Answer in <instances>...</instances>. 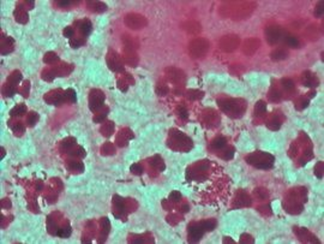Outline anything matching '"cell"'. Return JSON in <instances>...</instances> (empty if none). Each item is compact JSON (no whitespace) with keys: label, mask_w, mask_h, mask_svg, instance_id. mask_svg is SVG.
I'll list each match as a JSON object with an SVG mask.
<instances>
[{"label":"cell","mask_w":324,"mask_h":244,"mask_svg":"<svg viewBox=\"0 0 324 244\" xmlns=\"http://www.w3.org/2000/svg\"><path fill=\"white\" fill-rule=\"evenodd\" d=\"M79 29H80V31H82V34L84 35V36H88L89 34L91 33V30H93V25H91V23H90V20H83L82 23H80V25H79Z\"/></svg>","instance_id":"6"},{"label":"cell","mask_w":324,"mask_h":244,"mask_svg":"<svg viewBox=\"0 0 324 244\" xmlns=\"http://www.w3.org/2000/svg\"><path fill=\"white\" fill-rule=\"evenodd\" d=\"M282 83H283L285 88H287V89H292V88H293V82L291 81V80H283Z\"/></svg>","instance_id":"17"},{"label":"cell","mask_w":324,"mask_h":244,"mask_svg":"<svg viewBox=\"0 0 324 244\" xmlns=\"http://www.w3.org/2000/svg\"><path fill=\"white\" fill-rule=\"evenodd\" d=\"M131 170H132V172L138 173V174H139V173L142 172V168H140V167H139L138 165H133V166L131 167Z\"/></svg>","instance_id":"18"},{"label":"cell","mask_w":324,"mask_h":244,"mask_svg":"<svg viewBox=\"0 0 324 244\" xmlns=\"http://www.w3.org/2000/svg\"><path fill=\"white\" fill-rule=\"evenodd\" d=\"M64 35H65V37H72V36H73V29L67 27V28L64 30Z\"/></svg>","instance_id":"16"},{"label":"cell","mask_w":324,"mask_h":244,"mask_svg":"<svg viewBox=\"0 0 324 244\" xmlns=\"http://www.w3.org/2000/svg\"><path fill=\"white\" fill-rule=\"evenodd\" d=\"M23 113H25V106H23V105H20V106H16L12 111H11V115H22Z\"/></svg>","instance_id":"10"},{"label":"cell","mask_w":324,"mask_h":244,"mask_svg":"<svg viewBox=\"0 0 324 244\" xmlns=\"http://www.w3.org/2000/svg\"><path fill=\"white\" fill-rule=\"evenodd\" d=\"M286 43H287L289 47H293V48H295V47H298V45H299V41L296 40V37H294V36H291V35H288V36L286 37Z\"/></svg>","instance_id":"9"},{"label":"cell","mask_w":324,"mask_h":244,"mask_svg":"<svg viewBox=\"0 0 324 244\" xmlns=\"http://www.w3.org/2000/svg\"><path fill=\"white\" fill-rule=\"evenodd\" d=\"M203 229L201 224H193V225H190L188 227V234H190V241L192 242H197L202 238L203 236Z\"/></svg>","instance_id":"3"},{"label":"cell","mask_w":324,"mask_h":244,"mask_svg":"<svg viewBox=\"0 0 324 244\" xmlns=\"http://www.w3.org/2000/svg\"><path fill=\"white\" fill-rule=\"evenodd\" d=\"M201 226H202V229L204 231H211V230H214V227L216 226V223L214 220H206V221L201 223Z\"/></svg>","instance_id":"8"},{"label":"cell","mask_w":324,"mask_h":244,"mask_svg":"<svg viewBox=\"0 0 324 244\" xmlns=\"http://www.w3.org/2000/svg\"><path fill=\"white\" fill-rule=\"evenodd\" d=\"M59 4L60 5H63V6H67V5L70 4V1H60Z\"/></svg>","instance_id":"20"},{"label":"cell","mask_w":324,"mask_h":244,"mask_svg":"<svg viewBox=\"0 0 324 244\" xmlns=\"http://www.w3.org/2000/svg\"><path fill=\"white\" fill-rule=\"evenodd\" d=\"M53 60H58V57H57L54 53L46 54V57H45V61H46V63H52Z\"/></svg>","instance_id":"13"},{"label":"cell","mask_w":324,"mask_h":244,"mask_svg":"<svg viewBox=\"0 0 324 244\" xmlns=\"http://www.w3.org/2000/svg\"><path fill=\"white\" fill-rule=\"evenodd\" d=\"M126 24L132 29H138L142 28L145 24V20L142 16H137V15H130L126 18Z\"/></svg>","instance_id":"2"},{"label":"cell","mask_w":324,"mask_h":244,"mask_svg":"<svg viewBox=\"0 0 324 244\" xmlns=\"http://www.w3.org/2000/svg\"><path fill=\"white\" fill-rule=\"evenodd\" d=\"M96 92H93V95H91V99H90V108L93 111H96L98 107L102 106V102H103V95L101 92H97V94H95Z\"/></svg>","instance_id":"4"},{"label":"cell","mask_w":324,"mask_h":244,"mask_svg":"<svg viewBox=\"0 0 324 244\" xmlns=\"http://www.w3.org/2000/svg\"><path fill=\"white\" fill-rule=\"evenodd\" d=\"M281 36V30L279 28H269L266 31V39L270 43H275Z\"/></svg>","instance_id":"5"},{"label":"cell","mask_w":324,"mask_h":244,"mask_svg":"<svg viewBox=\"0 0 324 244\" xmlns=\"http://www.w3.org/2000/svg\"><path fill=\"white\" fill-rule=\"evenodd\" d=\"M169 198H171V201L178 202V201L181 198V195H180V193H178V191H173V193L169 195Z\"/></svg>","instance_id":"14"},{"label":"cell","mask_w":324,"mask_h":244,"mask_svg":"<svg viewBox=\"0 0 324 244\" xmlns=\"http://www.w3.org/2000/svg\"><path fill=\"white\" fill-rule=\"evenodd\" d=\"M37 119H39V115H37V114H35L34 112H31V114L29 115V118H28V120H27V122L29 123L30 126H32L35 123L37 122Z\"/></svg>","instance_id":"12"},{"label":"cell","mask_w":324,"mask_h":244,"mask_svg":"<svg viewBox=\"0 0 324 244\" xmlns=\"http://www.w3.org/2000/svg\"><path fill=\"white\" fill-rule=\"evenodd\" d=\"M179 112H180V113H179V115H180V117H183V118H186V117H187V112H186V110H185L184 107H183V108H180V110H179Z\"/></svg>","instance_id":"19"},{"label":"cell","mask_w":324,"mask_h":244,"mask_svg":"<svg viewBox=\"0 0 324 244\" xmlns=\"http://www.w3.org/2000/svg\"><path fill=\"white\" fill-rule=\"evenodd\" d=\"M90 5H94L95 7L91 9L93 11H96V12H102V11L107 10V6L105 4H101V2H89Z\"/></svg>","instance_id":"11"},{"label":"cell","mask_w":324,"mask_h":244,"mask_svg":"<svg viewBox=\"0 0 324 244\" xmlns=\"http://www.w3.org/2000/svg\"><path fill=\"white\" fill-rule=\"evenodd\" d=\"M208 47H209L208 41L203 40V39H198L190 45V51L193 54V57H201L208 51Z\"/></svg>","instance_id":"1"},{"label":"cell","mask_w":324,"mask_h":244,"mask_svg":"<svg viewBox=\"0 0 324 244\" xmlns=\"http://www.w3.org/2000/svg\"><path fill=\"white\" fill-rule=\"evenodd\" d=\"M287 57V52L283 51V50H277V51H274L271 53V58L274 60H282Z\"/></svg>","instance_id":"7"},{"label":"cell","mask_w":324,"mask_h":244,"mask_svg":"<svg viewBox=\"0 0 324 244\" xmlns=\"http://www.w3.org/2000/svg\"><path fill=\"white\" fill-rule=\"evenodd\" d=\"M225 143H226L225 138L220 137V138H217V140H215V141H214V147H216V148H221V147H223V146H225Z\"/></svg>","instance_id":"15"}]
</instances>
